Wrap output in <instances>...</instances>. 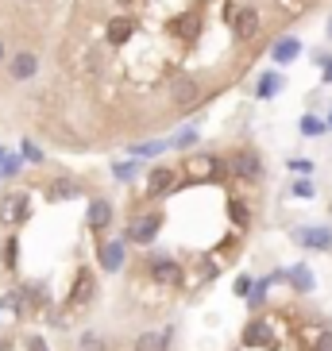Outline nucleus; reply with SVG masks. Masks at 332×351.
<instances>
[{"label": "nucleus", "mask_w": 332, "mask_h": 351, "mask_svg": "<svg viewBox=\"0 0 332 351\" xmlns=\"http://www.w3.org/2000/svg\"><path fill=\"white\" fill-rule=\"evenodd\" d=\"M317 66H321V77L332 85V54H321V51H317Z\"/></svg>", "instance_id": "31"}, {"label": "nucleus", "mask_w": 332, "mask_h": 351, "mask_svg": "<svg viewBox=\"0 0 332 351\" xmlns=\"http://www.w3.org/2000/svg\"><path fill=\"white\" fill-rule=\"evenodd\" d=\"M301 54V43L298 39H278L274 43V51H270V58H274V66H286V62H294Z\"/></svg>", "instance_id": "12"}, {"label": "nucleus", "mask_w": 332, "mask_h": 351, "mask_svg": "<svg viewBox=\"0 0 332 351\" xmlns=\"http://www.w3.org/2000/svg\"><path fill=\"white\" fill-rule=\"evenodd\" d=\"M4 309L16 313V317H27V289H12L4 298Z\"/></svg>", "instance_id": "18"}, {"label": "nucleus", "mask_w": 332, "mask_h": 351, "mask_svg": "<svg viewBox=\"0 0 332 351\" xmlns=\"http://www.w3.org/2000/svg\"><path fill=\"white\" fill-rule=\"evenodd\" d=\"M135 170H139V162H120L116 166V178H120V182H132Z\"/></svg>", "instance_id": "33"}, {"label": "nucleus", "mask_w": 332, "mask_h": 351, "mask_svg": "<svg viewBox=\"0 0 332 351\" xmlns=\"http://www.w3.org/2000/svg\"><path fill=\"white\" fill-rule=\"evenodd\" d=\"M232 166H236V174L244 178V182H259L263 178V158L255 155V151H239Z\"/></svg>", "instance_id": "6"}, {"label": "nucleus", "mask_w": 332, "mask_h": 351, "mask_svg": "<svg viewBox=\"0 0 332 351\" xmlns=\"http://www.w3.org/2000/svg\"><path fill=\"white\" fill-rule=\"evenodd\" d=\"M174 170H170V166H155V170H151V178H147V197H166L170 193V189H174Z\"/></svg>", "instance_id": "3"}, {"label": "nucleus", "mask_w": 332, "mask_h": 351, "mask_svg": "<svg viewBox=\"0 0 332 351\" xmlns=\"http://www.w3.org/2000/svg\"><path fill=\"white\" fill-rule=\"evenodd\" d=\"M166 147H170V143H139V147H132V155H135V158H143V155H163Z\"/></svg>", "instance_id": "27"}, {"label": "nucleus", "mask_w": 332, "mask_h": 351, "mask_svg": "<svg viewBox=\"0 0 332 351\" xmlns=\"http://www.w3.org/2000/svg\"><path fill=\"white\" fill-rule=\"evenodd\" d=\"M78 193H82V186H78V182H70V178H58V182L51 186L54 201H70V197H78Z\"/></svg>", "instance_id": "17"}, {"label": "nucleus", "mask_w": 332, "mask_h": 351, "mask_svg": "<svg viewBox=\"0 0 332 351\" xmlns=\"http://www.w3.org/2000/svg\"><path fill=\"white\" fill-rule=\"evenodd\" d=\"M27 293H32L35 309H47V286H32V289H27Z\"/></svg>", "instance_id": "34"}, {"label": "nucleus", "mask_w": 332, "mask_h": 351, "mask_svg": "<svg viewBox=\"0 0 332 351\" xmlns=\"http://www.w3.org/2000/svg\"><path fill=\"white\" fill-rule=\"evenodd\" d=\"M163 220H166L163 213H147V217H139L132 228H128V239H132V243H151V239L158 236Z\"/></svg>", "instance_id": "1"}, {"label": "nucleus", "mask_w": 332, "mask_h": 351, "mask_svg": "<svg viewBox=\"0 0 332 351\" xmlns=\"http://www.w3.org/2000/svg\"><path fill=\"white\" fill-rule=\"evenodd\" d=\"M321 132H329V124H324V120H317V116H301V135H309V139H313V135H321Z\"/></svg>", "instance_id": "22"}, {"label": "nucleus", "mask_w": 332, "mask_h": 351, "mask_svg": "<svg viewBox=\"0 0 332 351\" xmlns=\"http://www.w3.org/2000/svg\"><path fill=\"white\" fill-rule=\"evenodd\" d=\"M329 35H332V20H329Z\"/></svg>", "instance_id": "42"}, {"label": "nucleus", "mask_w": 332, "mask_h": 351, "mask_svg": "<svg viewBox=\"0 0 332 351\" xmlns=\"http://www.w3.org/2000/svg\"><path fill=\"white\" fill-rule=\"evenodd\" d=\"M244 343H270L267 324H259V320H251V324H248V332H244Z\"/></svg>", "instance_id": "20"}, {"label": "nucleus", "mask_w": 332, "mask_h": 351, "mask_svg": "<svg viewBox=\"0 0 332 351\" xmlns=\"http://www.w3.org/2000/svg\"><path fill=\"white\" fill-rule=\"evenodd\" d=\"M97 293V282H93V270H78V282L70 286V309H82V305H89Z\"/></svg>", "instance_id": "2"}, {"label": "nucleus", "mask_w": 332, "mask_h": 351, "mask_svg": "<svg viewBox=\"0 0 332 351\" xmlns=\"http://www.w3.org/2000/svg\"><path fill=\"white\" fill-rule=\"evenodd\" d=\"M27 213H32V201H27V193H20V205H16V220H27Z\"/></svg>", "instance_id": "35"}, {"label": "nucleus", "mask_w": 332, "mask_h": 351, "mask_svg": "<svg viewBox=\"0 0 332 351\" xmlns=\"http://www.w3.org/2000/svg\"><path fill=\"white\" fill-rule=\"evenodd\" d=\"M12 77H16V82H27V77H35V73H39V58H35L32 51H20V54H12Z\"/></svg>", "instance_id": "8"}, {"label": "nucleus", "mask_w": 332, "mask_h": 351, "mask_svg": "<svg viewBox=\"0 0 332 351\" xmlns=\"http://www.w3.org/2000/svg\"><path fill=\"white\" fill-rule=\"evenodd\" d=\"M317 351H332V332H324L321 340H317Z\"/></svg>", "instance_id": "39"}, {"label": "nucleus", "mask_w": 332, "mask_h": 351, "mask_svg": "<svg viewBox=\"0 0 332 351\" xmlns=\"http://www.w3.org/2000/svg\"><path fill=\"white\" fill-rule=\"evenodd\" d=\"M228 208H232V220H236L239 228H248V220H251L248 205H244V201H228Z\"/></svg>", "instance_id": "25"}, {"label": "nucleus", "mask_w": 332, "mask_h": 351, "mask_svg": "<svg viewBox=\"0 0 332 351\" xmlns=\"http://www.w3.org/2000/svg\"><path fill=\"white\" fill-rule=\"evenodd\" d=\"M170 97H174L178 108H189V104H198L201 85L193 82V77H174V89H170Z\"/></svg>", "instance_id": "5"}, {"label": "nucleus", "mask_w": 332, "mask_h": 351, "mask_svg": "<svg viewBox=\"0 0 332 351\" xmlns=\"http://www.w3.org/2000/svg\"><path fill=\"white\" fill-rule=\"evenodd\" d=\"M82 351H108V343H104L97 332H85V336H82Z\"/></svg>", "instance_id": "26"}, {"label": "nucleus", "mask_w": 332, "mask_h": 351, "mask_svg": "<svg viewBox=\"0 0 332 351\" xmlns=\"http://www.w3.org/2000/svg\"><path fill=\"white\" fill-rule=\"evenodd\" d=\"M23 158H27V162H35V166H43V162H47V155H43V151L32 143V139L23 143Z\"/></svg>", "instance_id": "29"}, {"label": "nucleus", "mask_w": 332, "mask_h": 351, "mask_svg": "<svg viewBox=\"0 0 332 351\" xmlns=\"http://www.w3.org/2000/svg\"><path fill=\"white\" fill-rule=\"evenodd\" d=\"M135 351H170V332H143L135 340Z\"/></svg>", "instance_id": "13"}, {"label": "nucleus", "mask_w": 332, "mask_h": 351, "mask_svg": "<svg viewBox=\"0 0 332 351\" xmlns=\"http://www.w3.org/2000/svg\"><path fill=\"white\" fill-rule=\"evenodd\" d=\"M286 278H290V286L301 289V293H309V289H313V270L305 267V263H294V267L286 270Z\"/></svg>", "instance_id": "14"}, {"label": "nucleus", "mask_w": 332, "mask_h": 351, "mask_svg": "<svg viewBox=\"0 0 332 351\" xmlns=\"http://www.w3.org/2000/svg\"><path fill=\"white\" fill-rule=\"evenodd\" d=\"M193 139H198V128H186L182 135H174V139H170V147H189Z\"/></svg>", "instance_id": "32"}, {"label": "nucleus", "mask_w": 332, "mask_h": 351, "mask_svg": "<svg viewBox=\"0 0 332 351\" xmlns=\"http://www.w3.org/2000/svg\"><path fill=\"white\" fill-rule=\"evenodd\" d=\"M27 351H47V343H43V336H32V340H27Z\"/></svg>", "instance_id": "38"}, {"label": "nucleus", "mask_w": 332, "mask_h": 351, "mask_svg": "<svg viewBox=\"0 0 332 351\" xmlns=\"http://www.w3.org/2000/svg\"><path fill=\"white\" fill-rule=\"evenodd\" d=\"M201 20H198V12H186V16H178V20H170V32L174 35H189V32H198Z\"/></svg>", "instance_id": "19"}, {"label": "nucleus", "mask_w": 332, "mask_h": 351, "mask_svg": "<svg viewBox=\"0 0 332 351\" xmlns=\"http://www.w3.org/2000/svg\"><path fill=\"white\" fill-rule=\"evenodd\" d=\"M232 27H236L239 39H251V35L259 32V12L255 8H239L236 16H232Z\"/></svg>", "instance_id": "9"}, {"label": "nucleus", "mask_w": 332, "mask_h": 351, "mask_svg": "<svg viewBox=\"0 0 332 351\" xmlns=\"http://www.w3.org/2000/svg\"><path fill=\"white\" fill-rule=\"evenodd\" d=\"M23 162H27V158H20V155H4V162H0V170L16 178V174H20V166H23Z\"/></svg>", "instance_id": "28"}, {"label": "nucleus", "mask_w": 332, "mask_h": 351, "mask_svg": "<svg viewBox=\"0 0 332 351\" xmlns=\"http://www.w3.org/2000/svg\"><path fill=\"white\" fill-rule=\"evenodd\" d=\"M294 239L305 243V247H313V251H329L332 247V232H329V228H298Z\"/></svg>", "instance_id": "7"}, {"label": "nucleus", "mask_w": 332, "mask_h": 351, "mask_svg": "<svg viewBox=\"0 0 332 351\" xmlns=\"http://www.w3.org/2000/svg\"><path fill=\"white\" fill-rule=\"evenodd\" d=\"M120 4H132V0H120Z\"/></svg>", "instance_id": "43"}, {"label": "nucleus", "mask_w": 332, "mask_h": 351, "mask_svg": "<svg viewBox=\"0 0 332 351\" xmlns=\"http://www.w3.org/2000/svg\"><path fill=\"white\" fill-rule=\"evenodd\" d=\"M282 89V77L278 73H263L259 77V85H255V93H259V101H270V97Z\"/></svg>", "instance_id": "16"}, {"label": "nucleus", "mask_w": 332, "mask_h": 351, "mask_svg": "<svg viewBox=\"0 0 332 351\" xmlns=\"http://www.w3.org/2000/svg\"><path fill=\"white\" fill-rule=\"evenodd\" d=\"M16 263H20V243H16V236L4 243V267L8 270H16Z\"/></svg>", "instance_id": "24"}, {"label": "nucleus", "mask_w": 332, "mask_h": 351, "mask_svg": "<svg viewBox=\"0 0 332 351\" xmlns=\"http://www.w3.org/2000/svg\"><path fill=\"white\" fill-rule=\"evenodd\" d=\"M85 220H89V228H97V232H101V228H108V224H112V205H108V201H101V197H97V201H89Z\"/></svg>", "instance_id": "11"}, {"label": "nucleus", "mask_w": 332, "mask_h": 351, "mask_svg": "<svg viewBox=\"0 0 332 351\" xmlns=\"http://www.w3.org/2000/svg\"><path fill=\"white\" fill-rule=\"evenodd\" d=\"M290 193L301 197V201H309V197H313V182H305V178H301V182H294V186H290Z\"/></svg>", "instance_id": "30"}, {"label": "nucleus", "mask_w": 332, "mask_h": 351, "mask_svg": "<svg viewBox=\"0 0 332 351\" xmlns=\"http://www.w3.org/2000/svg\"><path fill=\"white\" fill-rule=\"evenodd\" d=\"M251 286H255L251 278H236V286H232V289H236L239 298H248V293H251Z\"/></svg>", "instance_id": "37"}, {"label": "nucleus", "mask_w": 332, "mask_h": 351, "mask_svg": "<svg viewBox=\"0 0 332 351\" xmlns=\"http://www.w3.org/2000/svg\"><path fill=\"white\" fill-rule=\"evenodd\" d=\"M132 32H135V23L128 20V16H116V20H108V39H112L116 47L132 39Z\"/></svg>", "instance_id": "15"}, {"label": "nucleus", "mask_w": 332, "mask_h": 351, "mask_svg": "<svg viewBox=\"0 0 332 351\" xmlns=\"http://www.w3.org/2000/svg\"><path fill=\"white\" fill-rule=\"evenodd\" d=\"M0 62H4V43H0Z\"/></svg>", "instance_id": "40"}, {"label": "nucleus", "mask_w": 332, "mask_h": 351, "mask_svg": "<svg viewBox=\"0 0 332 351\" xmlns=\"http://www.w3.org/2000/svg\"><path fill=\"white\" fill-rule=\"evenodd\" d=\"M16 205H20V193L0 201V220H4V224H12V220H16Z\"/></svg>", "instance_id": "23"}, {"label": "nucleus", "mask_w": 332, "mask_h": 351, "mask_svg": "<svg viewBox=\"0 0 332 351\" xmlns=\"http://www.w3.org/2000/svg\"><path fill=\"white\" fill-rule=\"evenodd\" d=\"M290 170H298V174H309L313 162H309V158H290Z\"/></svg>", "instance_id": "36"}, {"label": "nucleus", "mask_w": 332, "mask_h": 351, "mask_svg": "<svg viewBox=\"0 0 332 351\" xmlns=\"http://www.w3.org/2000/svg\"><path fill=\"white\" fill-rule=\"evenodd\" d=\"M97 258H101V267L108 270V274H116V270L124 267V243H101Z\"/></svg>", "instance_id": "10"}, {"label": "nucleus", "mask_w": 332, "mask_h": 351, "mask_svg": "<svg viewBox=\"0 0 332 351\" xmlns=\"http://www.w3.org/2000/svg\"><path fill=\"white\" fill-rule=\"evenodd\" d=\"M151 274H155V282H166V286H178V282H182V267L166 255L151 258Z\"/></svg>", "instance_id": "4"}, {"label": "nucleus", "mask_w": 332, "mask_h": 351, "mask_svg": "<svg viewBox=\"0 0 332 351\" xmlns=\"http://www.w3.org/2000/svg\"><path fill=\"white\" fill-rule=\"evenodd\" d=\"M270 282H274V278H259L255 286H251V293H248V309H259V305H263V298H267Z\"/></svg>", "instance_id": "21"}, {"label": "nucleus", "mask_w": 332, "mask_h": 351, "mask_svg": "<svg viewBox=\"0 0 332 351\" xmlns=\"http://www.w3.org/2000/svg\"><path fill=\"white\" fill-rule=\"evenodd\" d=\"M329 128H332V112H329Z\"/></svg>", "instance_id": "41"}]
</instances>
